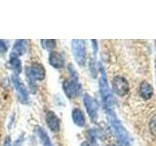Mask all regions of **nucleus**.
I'll list each match as a JSON object with an SVG mask.
<instances>
[{
    "mask_svg": "<svg viewBox=\"0 0 156 146\" xmlns=\"http://www.w3.org/2000/svg\"><path fill=\"white\" fill-rule=\"evenodd\" d=\"M140 95L144 100L150 99L153 96V87L148 82L143 81L140 85Z\"/></svg>",
    "mask_w": 156,
    "mask_h": 146,
    "instance_id": "nucleus-11",
    "label": "nucleus"
},
{
    "mask_svg": "<svg viewBox=\"0 0 156 146\" xmlns=\"http://www.w3.org/2000/svg\"><path fill=\"white\" fill-rule=\"evenodd\" d=\"M149 130L151 134L156 137V115H154L152 118L150 119L149 122Z\"/></svg>",
    "mask_w": 156,
    "mask_h": 146,
    "instance_id": "nucleus-17",
    "label": "nucleus"
},
{
    "mask_svg": "<svg viewBox=\"0 0 156 146\" xmlns=\"http://www.w3.org/2000/svg\"><path fill=\"white\" fill-rule=\"evenodd\" d=\"M12 82L13 85L15 87V90H16L18 99L20 100V102L24 105H27L29 103V95L28 92L27 90L26 86L23 85V83L22 82V80L20 79V77L18 74L14 73L12 75Z\"/></svg>",
    "mask_w": 156,
    "mask_h": 146,
    "instance_id": "nucleus-5",
    "label": "nucleus"
},
{
    "mask_svg": "<svg viewBox=\"0 0 156 146\" xmlns=\"http://www.w3.org/2000/svg\"><path fill=\"white\" fill-rule=\"evenodd\" d=\"M46 124L48 128L50 129L53 133H58L61 130V120L60 118L56 115L54 111H48L45 116Z\"/></svg>",
    "mask_w": 156,
    "mask_h": 146,
    "instance_id": "nucleus-9",
    "label": "nucleus"
},
{
    "mask_svg": "<svg viewBox=\"0 0 156 146\" xmlns=\"http://www.w3.org/2000/svg\"><path fill=\"white\" fill-rule=\"evenodd\" d=\"M26 74L31 77L34 81H42L46 76V69L41 63L33 62L29 67H27Z\"/></svg>",
    "mask_w": 156,
    "mask_h": 146,
    "instance_id": "nucleus-8",
    "label": "nucleus"
},
{
    "mask_svg": "<svg viewBox=\"0 0 156 146\" xmlns=\"http://www.w3.org/2000/svg\"><path fill=\"white\" fill-rule=\"evenodd\" d=\"M71 51L76 62L80 66H84L87 57L85 41L81 39H73L71 41Z\"/></svg>",
    "mask_w": 156,
    "mask_h": 146,
    "instance_id": "nucleus-4",
    "label": "nucleus"
},
{
    "mask_svg": "<svg viewBox=\"0 0 156 146\" xmlns=\"http://www.w3.org/2000/svg\"><path fill=\"white\" fill-rule=\"evenodd\" d=\"M40 42L42 48L45 49L46 51H49L50 53L53 52L54 49L57 46V41L55 39H41Z\"/></svg>",
    "mask_w": 156,
    "mask_h": 146,
    "instance_id": "nucleus-16",
    "label": "nucleus"
},
{
    "mask_svg": "<svg viewBox=\"0 0 156 146\" xmlns=\"http://www.w3.org/2000/svg\"><path fill=\"white\" fill-rule=\"evenodd\" d=\"M68 70H69V73H70V78L65 80V82L62 83V89L68 99H76V97L80 95L82 86L79 83V80H78L77 72L74 68H73L72 64L68 65Z\"/></svg>",
    "mask_w": 156,
    "mask_h": 146,
    "instance_id": "nucleus-3",
    "label": "nucleus"
},
{
    "mask_svg": "<svg viewBox=\"0 0 156 146\" xmlns=\"http://www.w3.org/2000/svg\"><path fill=\"white\" fill-rule=\"evenodd\" d=\"M100 72H101V77H100L99 85H100V94H101L102 104H104L106 113L114 112L113 111V99H112L111 92L109 90L108 83H107L106 73L102 65L100 66Z\"/></svg>",
    "mask_w": 156,
    "mask_h": 146,
    "instance_id": "nucleus-2",
    "label": "nucleus"
},
{
    "mask_svg": "<svg viewBox=\"0 0 156 146\" xmlns=\"http://www.w3.org/2000/svg\"><path fill=\"white\" fill-rule=\"evenodd\" d=\"M112 90L117 96H125L130 91V85L128 80L121 75H117L112 79Z\"/></svg>",
    "mask_w": 156,
    "mask_h": 146,
    "instance_id": "nucleus-6",
    "label": "nucleus"
},
{
    "mask_svg": "<svg viewBox=\"0 0 156 146\" xmlns=\"http://www.w3.org/2000/svg\"><path fill=\"white\" fill-rule=\"evenodd\" d=\"M89 65H90V71H91L92 76L94 78H96L97 74H98V68H97V65H96V62H95L94 58H91V60H90Z\"/></svg>",
    "mask_w": 156,
    "mask_h": 146,
    "instance_id": "nucleus-18",
    "label": "nucleus"
},
{
    "mask_svg": "<svg viewBox=\"0 0 156 146\" xmlns=\"http://www.w3.org/2000/svg\"><path fill=\"white\" fill-rule=\"evenodd\" d=\"M71 117H72V121L77 127H80L83 128L85 126L86 120H85V116L84 113L82 112L81 109L79 108H73L71 112Z\"/></svg>",
    "mask_w": 156,
    "mask_h": 146,
    "instance_id": "nucleus-13",
    "label": "nucleus"
},
{
    "mask_svg": "<svg viewBox=\"0 0 156 146\" xmlns=\"http://www.w3.org/2000/svg\"><path fill=\"white\" fill-rule=\"evenodd\" d=\"M8 51V46L6 42L0 39V54H6Z\"/></svg>",
    "mask_w": 156,
    "mask_h": 146,
    "instance_id": "nucleus-19",
    "label": "nucleus"
},
{
    "mask_svg": "<svg viewBox=\"0 0 156 146\" xmlns=\"http://www.w3.org/2000/svg\"><path fill=\"white\" fill-rule=\"evenodd\" d=\"M107 119L109 121V124L112 128V130L116 136V139L118 141L119 146H130V136L125 127L122 125L121 121L117 118L114 112H110V113H106Z\"/></svg>",
    "mask_w": 156,
    "mask_h": 146,
    "instance_id": "nucleus-1",
    "label": "nucleus"
},
{
    "mask_svg": "<svg viewBox=\"0 0 156 146\" xmlns=\"http://www.w3.org/2000/svg\"><path fill=\"white\" fill-rule=\"evenodd\" d=\"M80 146H92V145H91V143L87 142V141H83V142L80 144Z\"/></svg>",
    "mask_w": 156,
    "mask_h": 146,
    "instance_id": "nucleus-22",
    "label": "nucleus"
},
{
    "mask_svg": "<svg viewBox=\"0 0 156 146\" xmlns=\"http://www.w3.org/2000/svg\"><path fill=\"white\" fill-rule=\"evenodd\" d=\"M3 146H12V140H11V137H10L9 135L7 136L6 138H5Z\"/></svg>",
    "mask_w": 156,
    "mask_h": 146,
    "instance_id": "nucleus-20",
    "label": "nucleus"
},
{
    "mask_svg": "<svg viewBox=\"0 0 156 146\" xmlns=\"http://www.w3.org/2000/svg\"><path fill=\"white\" fill-rule=\"evenodd\" d=\"M49 63L56 69H62L66 65V61L61 53L53 51L49 54Z\"/></svg>",
    "mask_w": 156,
    "mask_h": 146,
    "instance_id": "nucleus-10",
    "label": "nucleus"
},
{
    "mask_svg": "<svg viewBox=\"0 0 156 146\" xmlns=\"http://www.w3.org/2000/svg\"><path fill=\"white\" fill-rule=\"evenodd\" d=\"M83 103L86 108V111L89 115L92 122H95L98 120V110H99V105L96 99H94L89 94L83 95Z\"/></svg>",
    "mask_w": 156,
    "mask_h": 146,
    "instance_id": "nucleus-7",
    "label": "nucleus"
},
{
    "mask_svg": "<svg viewBox=\"0 0 156 146\" xmlns=\"http://www.w3.org/2000/svg\"><path fill=\"white\" fill-rule=\"evenodd\" d=\"M35 131H36V135L38 136L39 140L43 146H53L52 144V141L49 137V135L47 134V131L44 130L41 127H36L35 128Z\"/></svg>",
    "mask_w": 156,
    "mask_h": 146,
    "instance_id": "nucleus-14",
    "label": "nucleus"
},
{
    "mask_svg": "<svg viewBox=\"0 0 156 146\" xmlns=\"http://www.w3.org/2000/svg\"><path fill=\"white\" fill-rule=\"evenodd\" d=\"M91 42H92V45H93V50H94V53L95 54H97V52H98V43H97V40H91Z\"/></svg>",
    "mask_w": 156,
    "mask_h": 146,
    "instance_id": "nucleus-21",
    "label": "nucleus"
},
{
    "mask_svg": "<svg viewBox=\"0 0 156 146\" xmlns=\"http://www.w3.org/2000/svg\"><path fill=\"white\" fill-rule=\"evenodd\" d=\"M108 146H114V145H108Z\"/></svg>",
    "mask_w": 156,
    "mask_h": 146,
    "instance_id": "nucleus-23",
    "label": "nucleus"
},
{
    "mask_svg": "<svg viewBox=\"0 0 156 146\" xmlns=\"http://www.w3.org/2000/svg\"><path fill=\"white\" fill-rule=\"evenodd\" d=\"M27 41L23 40V39H18V40H16V42H15V44H14L11 55L16 56V57L22 56L27 52Z\"/></svg>",
    "mask_w": 156,
    "mask_h": 146,
    "instance_id": "nucleus-12",
    "label": "nucleus"
},
{
    "mask_svg": "<svg viewBox=\"0 0 156 146\" xmlns=\"http://www.w3.org/2000/svg\"><path fill=\"white\" fill-rule=\"evenodd\" d=\"M9 63L11 67L13 68V70L16 72V74H20L23 70V66H22V61L19 58V57L16 56H10V60H9Z\"/></svg>",
    "mask_w": 156,
    "mask_h": 146,
    "instance_id": "nucleus-15",
    "label": "nucleus"
}]
</instances>
